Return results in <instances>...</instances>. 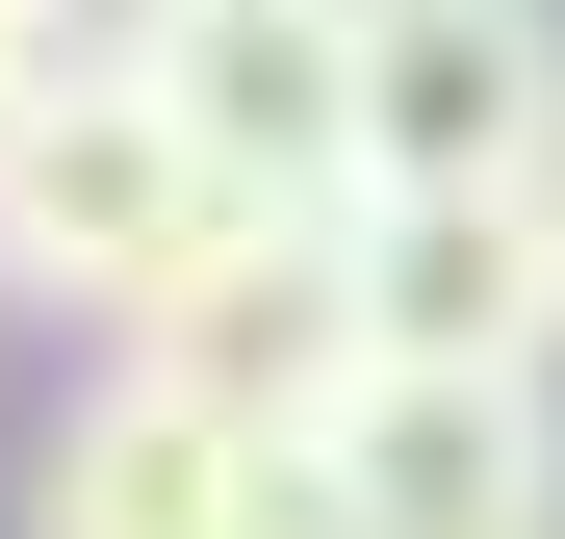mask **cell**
I'll use <instances>...</instances> for the list:
<instances>
[{
    "mask_svg": "<svg viewBox=\"0 0 565 539\" xmlns=\"http://www.w3.org/2000/svg\"><path fill=\"white\" fill-rule=\"evenodd\" d=\"M26 539H334V514H309V436L104 359V386L52 411V463H26Z\"/></svg>",
    "mask_w": 565,
    "mask_h": 539,
    "instance_id": "obj_5",
    "label": "cell"
},
{
    "mask_svg": "<svg viewBox=\"0 0 565 539\" xmlns=\"http://www.w3.org/2000/svg\"><path fill=\"white\" fill-rule=\"evenodd\" d=\"M104 52L206 129L232 206H334L360 180V0H129Z\"/></svg>",
    "mask_w": 565,
    "mask_h": 539,
    "instance_id": "obj_4",
    "label": "cell"
},
{
    "mask_svg": "<svg viewBox=\"0 0 565 539\" xmlns=\"http://www.w3.org/2000/svg\"><path fill=\"white\" fill-rule=\"evenodd\" d=\"M412 180H565V0H360L334 206H412Z\"/></svg>",
    "mask_w": 565,
    "mask_h": 539,
    "instance_id": "obj_3",
    "label": "cell"
},
{
    "mask_svg": "<svg viewBox=\"0 0 565 539\" xmlns=\"http://www.w3.org/2000/svg\"><path fill=\"white\" fill-rule=\"evenodd\" d=\"M129 359L206 386V411H257V436H309V411L360 386V231H334V206H232V231L129 309Z\"/></svg>",
    "mask_w": 565,
    "mask_h": 539,
    "instance_id": "obj_6",
    "label": "cell"
},
{
    "mask_svg": "<svg viewBox=\"0 0 565 539\" xmlns=\"http://www.w3.org/2000/svg\"><path fill=\"white\" fill-rule=\"evenodd\" d=\"M0 334H26V309H0Z\"/></svg>",
    "mask_w": 565,
    "mask_h": 539,
    "instance_id": "obj_9",
    "label": "cell"
},
{
    "mask_svg": "<svg viewBox=\"0 0 565 539\" xmlns=\"http://www.w3.org/2000/svg\"><path fill=\"white\" fill-rule=\"evenodd\" d=\"M334 539H565V386L540 359H360L309 411Z\"/></svg>",
    "mask_w": 565,
    "mask_h": 539,
    "instance_id": "obj_2",
    "label": "cell"
},
{
    "mask_svg": "<svg viewBox=\"0 0 565 539\" xmlns=\"http://www.w3.org/2000/svg\"><path fill=\"white\" fill-rule=\"evenodd\" d=\"M26 77H52V0H0V104H26Z\"/></svg>",
    "mask_w": 565,
    "mask_h": 539,
    "instance_id": "obj_8",
    "label": "cell"
},
{
    "mask_svg": "<svg viewBox=\"0 0 565 539\" xmlns=\"http://www.w3.org/2000/svg\"><path fill=\"white\" fill-rule=\"evenodd\" d=\"M360 231V359H540L565 386V180H412Z\"/></svg>",
    "mask_w": 565,
    "mask_h": 539,
    "instance_id": "obj_7",
    "label": "cell"
},
{
    "mask_svg": "<svg viewBox=\"0 0 565 539\" xmlns=\"http://www.w3.org/2000/svg\"><path fill=\"white\" fill-rule=\"evenodd\" d=\"M206 231H232V180H206V129H180L129 52H52L26 104H0V309L129 334V309H154Z\"/></svg>",
    "mask_w": 565,
    "mask_h": 539,
    "instance_id": "obj_1",
    "label": "cell"
}]
</instances>
